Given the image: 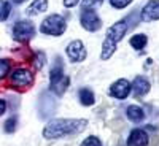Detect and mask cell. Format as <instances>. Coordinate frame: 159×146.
<instances>
[{
  "mask_svg": "<svg viewBox=\"0 0 159 146\" xmlns=\"http://www.w3.org/2000/svg\"><path fill=\"white\" fill-rule=\"evenodd\" d=\"M86 127H88L86 119H72V117L51 119L43 129V137L48 140H57V138L81 134Z\"/></svg>",
  "mask_w": 159,
  "mask_h": 146,
  "instance_id": "cell-1",
  "label": "cell"
},
{
  "mask_svg": "<svg viewBox=\"0 0 159 146\" xmlns=\"http://www.w3.org/2000/svg\"><path fill=\"white\" fill-rule=\"evenodd\" d=\"M11 84L19 89H27L34 84V73L27 69H16L11 73Z\"/></svg>",
  "mask_w": 159,
  "mask_h": 146,
  "instance_id": "cell-5",
  "label": "cell"
},
{
  "mask_svg": "<svg viewBox=\"0 0 159 146\" xmlns=\"http://www.w3.org/2000/svg\"><path fill=\"white\" fill-rule=\"evenodd\" d=\"M45 65V54L43 52H38V56H37V62H35V67L40 70Z\"/></svg>",
  "mask_w": 159,
  "mask_h": 146,
  "instance_id": "cell-23",
  "label": "cell"
},
{
  "mask_svg": "<svg viewBox=\"0 0 159 146\" xmlns=\"http://www.w3.org/2000/svg\"><path fill=\"white\" fill-rule=\"evenodd\" d=\"M11 11V5L7 0H0V21H7V18L10 16Z\"/></svg>",
  "mask_w": 159,
  "mask_h": 146,
  "instance_id": "cell-18",
  "label": "cell"
},
{
  "mask_svg": "<svg viewBox=\"0 0 159 146\" xmlns=\"http://www.w3.org/2000/svg\"><path fill=\"white\" fill-rule=\"evenodd\" d=\"M49 87H51V91L54 92L56 95H59V97H61V95L64 94V92L67 91V87H69V76H65V75H64L61 79H57L56 83H52Z\"/></svg>",
  "mask_w": 159,
  "mask_h": 146,
  "instance_id": "cell-14",
  "label": "cell"
},
{
  "mask_svg": "<svg viewBox=\"0 0 159 146\" xmlns=\"http://www.w3.org/2000/svg\"><path fill=\"white\" fill-rule=\"evenodd\" d=\"M15 129H16V117H10L5 122V132L11 134V132H15Z\"/></svg>",
  "mask_w": 159,
  "mask_h": 146,
  "instance_id": "cell-22",
  "label": "cell"
},
{
  "mask_svg": "<svg viewBox=\"0 0 159 146\" xmlns=\"http://www.w3.org/2000/svg\"><path fill=\"white\" fill-rule=\"evenodd\" d=\"M99 2H102V0H83V3L88 7V5H94V3H99Z\"/></svg>",
  "mask_w": 159,
  "mask_h": 146,
  "instance_id": "cell-26",
  "label": "cell"
},
{
  "mask_svg": "<svg viewBox=\"0 0 159 146\" xmlns=\"http://www.w3.org/2000/svg\"><path fill=\"white\" fill-rule=\"evenodd\" d=\"M5 111H7V102L3 99H0V116H2Z\"/></svg>",
  "mask_w": 159,
  "mask_h": 146,
  "instance_id": "cell-25",
  "label": "cell"
},
{
  "mask_svg": "<svg viewBox=\"0 0 159 146\" xmlns=\"http://www.w3.org/2000/svg\"><path fill=\"white\" fill-rule=\"evenodd\" d=\"M35 35V25L29 19H21L13 25V38L16 42L25 43Z\"/></svg>",
  "mask_w": 159,
  "mask_h": 146,
  "instance_id": "cell-4",
  "label": "cell"
},
{
  "mask_svg": "<svg viewBox=\"0 0 159 146\" xmlns=\"http://www.w3.org/2000/svg\"><path fill=\"white\" fill-rule=\"evenodd\" d=\"M132 86L130 83L127 81V79H118V81H115L111 86H110V94L115 97V99H119V100H124L129 92H130Z\"/></svg>",
  "mask_w": 159,
  "mask_h": 146,
  "instance_id": "cell-8",
  "label": "cell"
},
{
  "mask_svg": "<svg viewBox=\"0 0 159 146\" xmlns=\"http://www.w3.org/2000/svg\"><path fill=\"white\" fill-rule=\"evenodd\" d=\"M143 22H151L159 19V0H151L143 7L142 15H140Z\"/></svg>",
  "mask_w": 159,
  "mask_h": 146,
  "instance_id": "cell-9",
  "label": "cell"
},
{
  "mask_svg": "<svg viewBox=\"0 0 159 146\" xmlns=\"http://www.w3.org/2000/svg\"><path fill=\"white\" fill-rule=\"evenodd\" d=\"M81 146H102V141H100L97 137H88V138L81 143Z\"/></svg>",
  "mask_w": 159,
  "mask_h": 146,
  "instance_id": "cell-21",
  "label": "cell"
},
{
  "mask_svg": "<svg viewBox=\"0 0 159 146\" xmlns=\"http://www.w3.org/2000/svg\"><path fill=\"white\" fill-rule=\"evenodd\" d=\"M126 114H127V117L130 119V121H134V122H140V121H143V117H145L143 110L140 107H137V105H130V107H127Z\"/></svg>",
  "mask_w": 159,
  "mask_h": 146,
  "instance_id": "cell-15",
  "label": "cell"
},
{
  "mask_svg": "<svg viewBox=\"0 0 159 146\" xmlns=\"http://www.w3.org/2000/svg\"><path fill=\"white\" fill-rule=\"evenodd\" d=\"M148 143H150V137L142 129H134L129 134L127 146H148Z\"/></svg>",
  "mask_w": 159,
  "mask_h": 146,
  "instance_id": "cell-11",
  "label": "cell"
},
{
  "mask_svg": "<svg viewBox=\"0 0 159 146\" xmlns=\"http://www.w3.org/2000/svg\"><path fill=\"white\" fill-rule=\"evenodd\" d=\"M67 56L72 62H81V60L86 59L88 52H86L84 45L80 42V40H73V42H70L69 46H67Z\"/></svg>",
  "mask_w": 159,
  "mask_h": 146,
  "instance_id": "cell-7",
  "label": "cell"
},
{
  "mask_svg": "<svg viewBox=\"0 0 159 146\" xmlns=\"http://www.w3.org/2000/svg\"><path fill=\"white\" fill-rule=\"evenodd\" d=\"M127 29H129L127 21L123 19V21L115 22L111 27L107 30V33H105V40L102 43V54H100L102 60H108L115 54V49H116L118 43L124 38Z\"/></svg>",
  "mask_w": 159,
  "mask_h": 146,
  "instance_id": "cell-2",
  "label": "cell"
},
{
  "mask_svg": "<svg viewBox=\"0 0 159 146\" xmlns=\"http://www.w3.org/2000/svg\"><path fill=\"white\" fill-rule=\"evenodd\" d=\"M80 22H81V25H83L86 30H89V32H96V30H99V29L102 27L100 18L97 16V13H96L94 10H91V8H89V10L84 8V10L81 11Z\"/></svg>",
  "mask_w": 159,
  "mask_h": 146,
  "instance_id": "cell-6",
  "label": "cell"
},
{
  "mask_svg": "<svg viewBox=\"0 0 159 146\" xmlns=\"http://www.w3.org/2000/svg\"><path fill=\"white\" fill-rule=\"evenodd\" d=\"M129 3H132V0H110V5L113 8H118V10L126 8Z\"/></svg>",
  "mask_w": 159,
  "mask_h": 146,
  "instance_id": "cell-20",
  "label": "cell"
},
{
  "mask_svg": "<svg viewBox=\"0 0 159 146\" xmlns=\"http://www.w3.org/2000/svg\"><path fill=\"white\" fill-rule=\"evenodd\" d=\"M78 97H80V102H81V103L84 105V107H89V105H94V102H96L94 92H92L91 89H88V87H83L81 91H80Z\"/></svg>",
  "mask_w": 159,
  "mask_h": 146,
  "instance_id": "cell-16",
  "label": "cell"
},
{
  "mask_svg": "<svg viewBox=\"0 0 159 146\" xmlns=\"http://www.w3.org/2000/svg\"><path fill=\"white\" fill-rule=\"evenodd\" d=\"M13 3H16V5H19V3H22V2H25V0H11Z\"/></svg>",
  "mask_w": 159,
  "mask_h": 146,
  "instance_id": "cell-27",
  "label": "cell"
},
{
  "mask_svg": "<svg viewBox=\"0 0 159 146\" xmlns=\"http://www.w3.org/2000/svg\"><path fill=\"white\" fill-rule=\"evenodd\" d=\"M48 10V0H34L30 3V7L27 8V15L29 16H35L38 13H43Z\"/></svg>",
  "mask_w": 159,
  "mask_h": 146,
  "instance_id": "cell-13",
  "label": "cell"
},
{
  "mask_svg": "<svg viewBox=\"0 0 159 146\" xmlns=\"http://www.w3.org/2000/svg\"><path fill=\"white\" fill-rule=\"evenodd\" d=\"M147 42H148L147 35L137 33V35H134V37L130 38V46L134 48V49H137V51H140V49H143L145 46H147Z\"/></svg>",
  "mask_w": 159,
  "mask_h": 146,
  "instance_id": "cell-17",
  "label": "cell"
},
{
  "mask_svg": "<svg viewBox=\"0 0 159 146\" xmlns=\"http://www.w3.org/2000/svg\"><path fill=\"white\" fill-rule=\"evenodd\" d=\"M80 2V0H64V7H67V8H72L75 7L76 3Z\"/></svg>",
  "mask_w": 159,
  "mask_h": 146,
  "instance_id": "cell-24",
  "label": "cell"
},
{
  "mask_svg": "<svg viewBox=\"0 0 159 146\" xmlns=\"http://www.w3.org/2000/svg\"><path fill=\"white\" fill-rule=\"evenodd\" d=\"M38 108H40V116H42V117H48L49 114L54 113L56 102L48 94V92H43L42 97H40V102H38Z\"/></svg>",
  "mask_w": 159,
  "mask_h": 146,
  "instance_id": "cell-10",
  "label": "cell"
},
{
  "mask_svg": "<svg viewBox=\"0 0 159 146\" xmlns=\"http://www.w3.org/2000/svg\"><path fill=\"white\" fill-rule=\"evenodd\" d=\"M10 69H11L10 60L8 59H0V79H3L10 73Z\"/></svg>",
  "mask_w": 159,
  "mask_h": 146,
  "instance_id": "cell-19",
  "label": "cell"
},
{
  "mask_svg": "<svg viewBox=\"0 0 159 146\" xmlns=\"http://www.w3.org/2000/svg\"><path fill=\"white\" fill-rule=\"evenodd\" d=\"M67 29V24H65V19L61 15H51L46 19H43L42 25H40V32L45 35H54L59 37L65 32Z\"/></svg>",
  "mask_w": 159,
  "mask_h": 146,
  "instance_id": "cell-3",
  "label": "cell"
},
{
  "mask_svg": "<svg viewBox=\"0 0 159 146\" xmlns=\"http://www.w3.org/2000/svg\"><path fill=\"white\" fill-rule=\"evenodd\" d=\"M130 86H132V91H134V95L135 97H143L145 94H148V91L151 87L150 81L145 76H137Z\"/></svg>",
  "mask_w": 159,
  "mask_h": 146,
  "instance_id": "cell-12",
  "label": "cell"
}]
</instances>
